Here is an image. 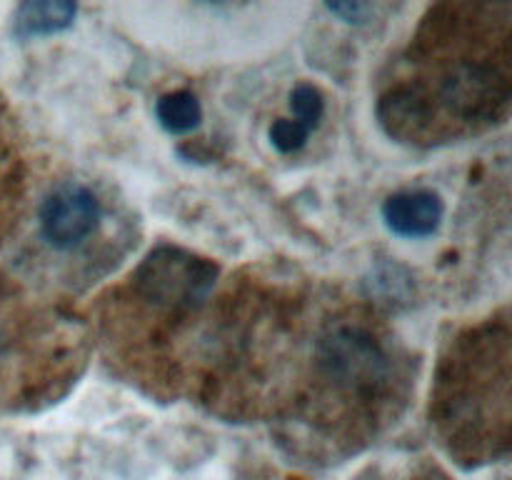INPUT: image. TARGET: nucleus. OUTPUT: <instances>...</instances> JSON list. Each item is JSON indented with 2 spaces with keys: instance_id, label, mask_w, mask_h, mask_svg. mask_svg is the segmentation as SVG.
Instances as JSON below:
<instances>
[{
  "instance_id": "nucleus-6",
  "label": "nucleus",
  "mask_w": 512,
  "mask_h": 480,
  "mask_svg": "<svg viewBox=\"0 0 512 480\" xmlns=\"http://www.w3.org/2000/svg\"><path fill=\"white\" fill-rule=\"evenodd\" d=\"M290 108H293V118L313 133V130L318 128L320 118H323V95H320V90L315 88V85L300 83L295 85L293 93H290Z\"/></svg>"
},
{
  "instance_id": "nucleus-8",
  "label": "nucleus",
  "mask_w": 512,
  "mask_h": 480,
  "mask_svg": "<svg viewBox=\"0 0 512 480\" xmlns=\"http://www.w3.org/2000/svg\"><path fill=\"white\" fill-rule=\"evenodd\" d=\"M328 10H330V13H335V15H343V18L348 20V23H360V20H363V15L370 10V5H363V3H333V5H328Z\"/></svg>"
},
{
  "instance_id": "nucleus-4",
  "label": "nucleus",
  "mask_w": 512,
  "mask_h": 480,
  "mask_svg": "<svg viewBox=\"0 0 512 480\" xmlns=\"http://www.w3.org/2000/svg\"><path fill=\"white\" fill-rule=\"evenodd\" d=\"M75 18L73 3H25L15 15V33L20 38L50 35L65 30Z\"/></svg>"
},
{
  "instance_id": "nucleus-3",
  "label": "nucleus",
  "mask_w": 512,
  "mask_h": 480,
  "mask_svg": "<svg viewBox=\"0 0 512 480\" xmlns=\"http://www.w3.org/2000/svg\"><path fill=\"white\" fill-rule=\"evenodd\" d=\"M383 218L400 238H425L443 220V200L433 190H403L385 200Z\"/></svg>"
},
{
  "instance_id": "nucleus-7",
  "label": "nucleus",
  "mask_w": 512,
  "mask_h": 480,
  "mask_svg": "<svg viewBox=\"0 0 512 480\" xmlns=\"http://www.w3.org/2000/svg\"><path fill=\"white\" fill-rule=\"evenodd\" d=\"M270 143L280 150V153H295L303 148L310 138V130L295 118H280L270 125Z\"/></svg>"
},
{
  "instance_id": "nucleus-5",
  "label": "nucleus",
  "mask_w": 512,
  "mask_h": 480,
  "mask_svg": "<svg viewBox=\"0 0 512 480\" xmlns=\"http://www.w3.org/2000/svg\"><path fill=\"white\" fill-rule=\"evenodd\" d=\"M155 115H158L160 125L168 133H188V130L198 128L200 118H203V108H200L198 98L188 90H175V93L163 95L155 105Z\"/></svg>"
},
{
  "instance_id": "nucleus-1",
  "label": "nucleus",
  "mask_w": 512,
  "mask_h": 480,
  "mask_svg": "<svg viewBox=\"0 0 512 480\" xmlns=\"http://www.w3.org/2000/svg\"><path fill=\"white\" fill-rule=\"evenodd\" d=\"M215 283V268L208 260L188 250L163 248L153 250L138 270V290L158 305H195L208 298Z\"/></svg>"
},
{
  "instance_id": "nucleus-2",
  "label": "nucleus",
  "mask_w": 512,
  "mask_h": 480,
  "mask_svg": "<svg viewBox=\"0 0 512 480\" xmlns=\"http://www.w3.org/2000/svg\"><path fill=\"white\" fill-rule=\"evenodd\" d=\"M103 208L93 190L78 180H63L40 203V233L55 250H75L98 230Z\"/></svg>"
}]
</instances>
